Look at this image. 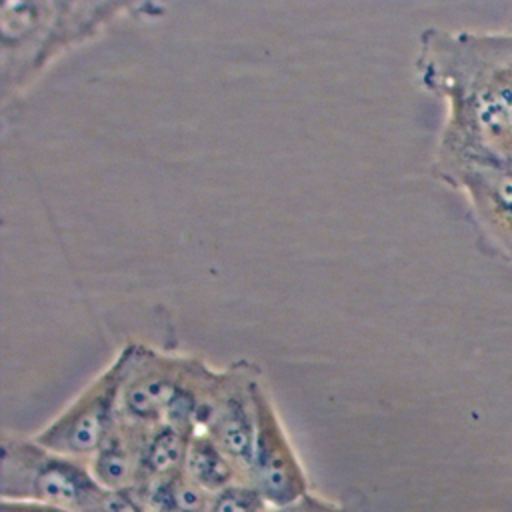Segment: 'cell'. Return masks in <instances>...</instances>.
Instances as JSON below:
<instances>
[{"mask_svg":"<svg viewBox=\"0 0 512 512\" xmlns=\"http://www.w3.org/2000/svg\"><path fill=\"white\" fill-rule=\"evenodd\" d=\"M414 74L426 92L446 104L432 162L436 180L472 164L508 166L512 24L502 30H422Z\"/></svg>","mask_w":512,"mask_h":512,"instance_id":"1","label":"cell"},{"mask_svg":"<svg viewBox=\"0 0 512 512\" xmlns=\"http://www.w3.org/2000/svg\"><path fill=\"white\" fill-rule=\"evenodd\" d=\"M162 12V6L112 0H4L0 4L2 110L18 104L36 80L66 52L94 40L126 14Z\"/></svg>","mask_w":512,"mask_h":512,"instance_id":"2","label":"cell"},{"mask_svg":"<svg viewBox=\"0 0 512 512\" xmlns=\"http://www.w3.org/2000/svg\"><path fill=\"white\" fill-rule=\"evenodd\" d=\"M2 498L30 500L70 512H96L104 490L86 460L56 454L34 438L2 436Z\"/></svg>","mask_w":512,"mask_h":512,"instance_id":"3","label":"cell"},{"mask_svg":"<svg viewBox=\"0 0 512 512\" xmlns=\"http://www.w3.org/2000/svg\"><path fill=\"white\" fill-rule=\"evenodd\" d=\"M124 360L120 352L72 404H68L34 440L62 456L90 460L120 416Z\"/></svg>","mask_w":512,"mask_h":512,"instance_id":"4","label":"cell"},{"mask_svg":"<svg viewBox=\"0 0 512 512\" xmlns=\"http://www.w3.org/2000/svg\"><path fill=\"white\" fill-rule=\"evenodd\" d=\"M254 400L256 438L246 472L248 486H252L270 506L284 508L306 494V476L276 408L260 382L256 384Z\"/></svg>","mask_w":512,"mask_h":512,"instance_id":"5","label":"cell"},{"mask_svg":"<svg viewBox=\"0 0 512 512\" xmlns=\"http://www.w3.org/2000/svg\"><path fill=\"white\" fill-rule=\"evenodd\" d=\"M124 380L120 392V414L140 426L164 422L184 376L188 356L130 342L120 348Z\"/></svg>","mask_w":512,"mask_h":512,"instance_id":"6","label":"cell"},{"mask_svg":"<svg viewBox=\"0 0 512 512\" xmlns=\"http://www.w3.org/2000/svg\"><path fill=\"white\" fill-rule=\"evenodd\" d=\"M466 196L472 218L490 246L512 262V168L472 164L440 180Z\"/></svg>","mask_w":512,"mask_h":512,"instance_id":"7","label":"cell"},{"mask_svg":"<svg viewBox=\"0 0 512 512\" xmlns=\"http://www.w3.org/2000/svg\"><path fill=\"white\" fill-rule=\"evenodd\" d=\"M152 428V426H150ZM146 426L126 420L122 414L88 460L96 482L108 492H126L140 482V454Z\"/></svg>","mask_w":512,"mask_h":512,"instance_id":"8","label":"cell"},{"mask_svg":"<svg viewBox=\"0 0 512 512\" xmlns=\"http://www.w3.org/2000/svg\"><path fill=\"white\" fill-rule=\"evenodd\" d=\"M192 436V432L166 422L148 428L140 454L138 484L182 472Z\"/></svg>","mask_w":512,"mask_h":512,"instance_id":"9","label":"cell"},{"mask_svg":"<svg viewBox=\"0 0 512 512\" xmlns=\"http://www.w3.org/2000/svg\"><path fill=\"white\" fill-rule=\"evenodd\" d=\"M146 512H210L212 494L200 488L184 470L138 484Z\"/></svg>","mask_w":512,"mask_h":512,"instance_id":"10","label":"cell"},{"mask_svg":"<svg viewBox=\"0 0 512 512\" xmlns=\"http://www.w3.org/2000/svg\"><path fill=\"white\" fill-rule=\"evenodd\" d=\"M184 472L212 496L234 486L240 474L236 464L206 432H196L192 436Z\"/></svg>","mask_w":512,"mask_h":512,"instance_id":"11","label":"cell"},{"mask_svg":"<svg viewBox=\"0 0 512 512\" xmlns=\"http://www.w3.org/2000/svg\"><path fill=\"white\" fill-rule=\"evenodd\" d=\"M270 506L252 486H230L210 500V512H266Z\"/></svg>","mask_w":512,"mask_h":512,"instance_id":"12","label":"cell"},{"mask_svg":"<svg viewBox=\"0 0 512 512\" xmlns=\"http://www.w3.org/2000/svg\"><path fill=\"white\" fill-rule=\"evenodd\" d=\"M96 512H146V510L130 494V490H126V492H106Z\"/></svg>","mask_w":512,"mask_h":512,"instance_id":"13","label":"cell"},{"mask_svg":"<svg viewBox=\"0 0 512 512\" xmlns=\"http://www.w3.org/2000/svg\"><path fill=\"white\" fill-rule=\"evenodd\" d=\"M0 512H70L58 506H50V504H42V502H30V500H4L2 498V506Z\"/></svg>","mask_w":512,"mask_h":512,"instance_id":"14","label":"cell"}]
</instances>
